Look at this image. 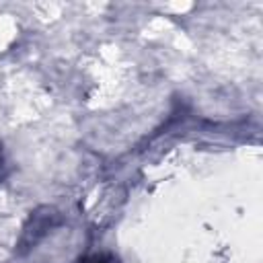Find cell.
Instances as JSON below:
<instances>
[{
  "mask_svg": "<svg viewBox=\"0 0 263 263\" xmlns=\"http://www.w3.org/2000/svg\"><path fill=\"white\" fill-rule=\"evenodd\" d=\"M55 222H58V214H55L51 208H41V210H37V212L31 216L29 224L25 226V230H23L21 247L31 249L33 245H37V242L47 234V230H51V228L55 226Z\"/></svg>",
  "mask_w": 263,
  "mask_h": 263,
  "instance_id": "1",
  "label": "cell"
},
{
  "mask_svg": "<svg viewBox=\"0 0 263 263\" xmlns=\"http://www.w3.org/2000/svg\"><path fill=\"white\" fill-rule=\"evenodd\" d=\"M0 166H2V156H0Z\"/></svg>",
  "mask_w": 263,
  "mask_h": 263,
  "instance_id": "3",
  "label": "cell"
},
{
  "mask_svg": "<svg viewBox=\"0 0 263 263\" xmlns=\"http://www.w3.org/2000/svg\"><path fill=\"white\" fill-rule=\"evenodd\" d=\"M80 263H113L107 255H90V257H86V259H82Z\"/></svg>",
  "mask_w": 263,
  "mask_h": 263,
  "instance_id": "2",
  "label": "cell"
}]
</instances>
